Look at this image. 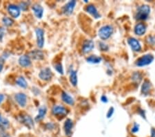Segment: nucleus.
<instances>
[{
    "mask_svg": "<svg viewBox=\"0 0 155 137\" xmlns=\"http://www.w3.org/2000/svg\"><path fill=\"white\" fill-rule=\"evenodd\" d=\"M150 13V7L148 5H141L137 8L135 17L138 20H145L149 16Z\"/></svg>",
    "mask_w": 155,
    "mask_h": 137,
    "instance_id": "f257e3e1",
    "label": "nucleus"
},
{
    "mask_svg": "<svg viewBox=\"0 0 155 137\" xmlns=\"http://www.w3.org/2000/svg\"><path fill=\"white\" fill-rule=\"evenodd\" d=\"M114 31L113 27L110 25H106L101 27L98 32V36L102 40H106L112 36Z\"/></svg>",
    "mask_w": 155,
    "mask_h": 137,
    "instance_id": "f03ea898",
    "label": "nucleus"
},
{
    "mask_svg": "<svg viewBox=\"0 0 155 137\" xmlns=\"http://www.w3.org/2000/svg\"><path fill=\"white\" fill-rule=\"evenodd\" d=\"M154 59L153 55L150 53L145 54V55L142 56L141 57H140L136 61V65L139 67H142L147 66V65H149L151 64V63L153 62V60Z\"/></svg>",
    "mask_w": 155,
    "mask_h": 137,
    "instance_id": "7ed1b4c3",
    "label": "nucleus"
},
{
    "mask_svg": "<svg viewBox=\"0 0 155 137\" xmlns=\"http://www.w3.org/2000/svg\"><path fill=\"white\" fill-rule=\"evenodd\" d=\"M17 119H18V121L20 122L21 123L24 124V125L29 128V129H31V128L34 127L33 120H32V118L29 115L24 114H20L17 117Z\"/></svg>",
    "mask_w": 155,
    "mask_h": 137,
    "instance_id": "20e7f679",
    "label": "nucleus"
},
{
    "mask_svg": "<svg viewBox=\"0 0 155 137\" xmlns=\"http://www.w3.org/2000/svg\"><path fill=\"white\" fill-rule=\"evenodd\" d=\"M52 114L57 116L64 117L66 116L68 114L67 109L62 105H55L52 107Z\"/></svg>",
    "mask_w": 155,
    "mask_h": 137,
    "instance_id": "39448f33",
    "label": "nucleus"
},
{
    "mask_svg": "<svg viewBox=\"0 0 155 137\" xmlns=\"http://www.w3.org/2000/svg\"><path fill=\"white\" fill-rule=\"evenodd\" d=\"M37 36V44L39 48H42L44 45V31L40 28H37L35 29Z\"/></svg>",
    "mask_w": 155,
    "mask_h": 137,
    "instance_id": "423d86ee",
    "label": "nucleus"
},
{
    "mask_svg": "<svg viewBox=\"0 0 155 137\" xmlns=\"http://www.w3.org/2000/svg\"><path fill=\"white\" fill-rule=\"evenodd\" d=\"M39 76L41 80H44V81H48L52 77V72L51 69L48 67L41 69L39 73Z\"/></svg>",
    "mask_w": 155,
    "mask_h": 137,
    "instance_id": "0eeeda50",
    "label": "nucleus"
},
{
    "mask_svg": "<svg viewBox=\"0 0 155 137\" xmlns=\"http://www.w3.org/2000/svg\"><path fill=\"white\" fill-rule=\"evenodd\" d=\"M76 4H77L76 1H71L68 2L66 4H65L64 7L62 8L63 13L66 15H71L73 13L74 9H75Z\"/></svg>",
    "mask_w": 155,
    "mask_h": 137,
    "instance_id": "6e6552de",
    "label": "nucleus"
},
{
    "mask_svg": "<svg viewBox=\"0 0 155 137\" xmlns=\"http://www.w3.org/2000/svg\"><path fill=\"white\" fill-rule=\"evenodd\" d=\"M8 12L13 18H17L20 15V8L15 4H10L8 6Z\"/></svg>",
    "mask_w": 155,
    "mask_h": 137,
    "instance_id": "1a4fd4ad",
    "label": "nucleus"
},
{
    "mask_svg": "<svg viewBox=\"0 0 155 137\" xmlns=\"http://www.w3.org/2000/svg\"><path fill=\"white\" fill-rule=\"evenodd\" d=\"M128 43L130 45L132 51L135 52H139L141 50V45L140 42L137 39L130 38L128 39Z\"/></svg>",
    "mask_w": 155,
    "mask_h": 137,
    "instance_id": "9d476101",
    "label": "nucleus"
},
{
    "mask_svg": "<svg viewBox=\"0 0 155 137\" xmlns=\"http://www.w3.org/2000/svg\"><path fill=\"white\" fill-rule=\"evenodd\" d=\"M95 47V43L91 40H86L84 41L82 47V53L84 54L88 53Z\"/></svg>",
    "mask_w": 155,
    "mask_h": 137,
    "instance_id": "9b49d317",
    "label": "nucleus"
},
{
    "mask_svg": "<svg viewBox=\"0 0 155 137\" xmlns=\"http://www.w3.org/2000/svg\"><path fill=\"white\" fill-rule=\"evenodd\" d=\"M15 99L21 107H24L27 103V97L24 93H18L15 94Z\"/></svg>",
    "mask_w": 155,
    "mask_h": 137,
    "instance_id": "f8f14e48",
    "label": "nucleus"
},
{
    "mask_svg": "<svg viewBox=\"0 0 155 137\" xmlns=\"http://www.w3.org/2000/svg\"><path fill=\"white\" fill-rule=\"evenodd\" d=\"M152 90V84L149 80L145 79L144 80L143 83L141 86V93L145 96L149 95L150 91Z\"/></svg>",
    "mask_w": 155,
    "mask_h": 137,
    "instance_id": "ddd939ff",
    "label": "nucleus"
},
{
    "mask_svg": "<svg viewBox=\"0 0 155 137\" xmlns=\"http://www.w3.org/2000/svg\"><path fill=\"white\" fill-rule=\"evenodd\" d=\"M86 10L88 13H90L92 16L95 17V19H99L101 17V15L99 14V13L98 12L97 8H96L93 4H90V5H88L86 7Z\"/></svg>",
    "mask_w": 155,
    "mask_h": 137,
    "instance_id": "4468645a",
    "label": "nucleus"
},
{
    "mask_svg": "<svg viewBox=\"0 0 155 137\" xmlns=\"http://www.w3.org/2000/svg\"><path fill=\"white\" fill-rule=\"evenodd\" d=\"M19 64L22 67H28L31 65V60L29 56L24 55L19 59Z\"/></svg>",
    "mask_w": 155,
    "mask_h": 137,
    "instance_id": "2eb2a0df",
    "label": "nucleus"
},
{
    "mask_svg": "<svg viewBox=\"0 0 155 137\" xmlns=\"http://www.w3.org/2000/svg\"><path fill=\"white\" fill-rule=\"evenodd\" d=\"M32 9L35 15L38 19H41V17H43V8L41 5H39V4H34V5L32 6Z\"/></svg>",
    "mask_w": 155,
    "mask_h": 137,
    "instance_id": "dca6fc26",
    "label": "nucleus"
},
{
    "mask_svg": "<svg viewBox=\"0 0 155 137\" xmlns=\"http://www.w3.org/2000/svg\"><path fill=\"white\" fill-rule=\"evenodd\" d=\"M146 31V26L143 23H138L134 27L135 34L139 36H143Z\"/></svg>",
    "mask_w": 155,
    "mask_h": 137,
    "instance_id": "f3484780",
    "label": "nucleus"
},
{
    "mask_svg": "<svg viewBox=\"0 0 155 137\" xmlns=\"http://www.w3.org/2000/svg\"><path fill=\"white\" fill-rule=\"evenodd\" d=\"M29 57L32 58V59L37 60H41L44 58V54L42 51L39 50H34L32 51L29 54Z\"/></svg>",
    "mask_w": 155,
    "mask_h": 137,
    "instance_id": "a211bd4d",
    "label": "nucleus"
},
{
    "mask_svg": "<svg viewBox=\"0 0 155 137\" xmlns=\"http://www.w3.org/2000/svg\"><path fill=\"white\" fill-rule=\"evenodd\" d=\"M10 126V122L7 118L0 114V131L4 132Z\"/></svg>",
    "mask_w": 155,
    "mask_h": 137,
    "instance_id": "6ab92c4d",
    "label": "nucleus"
},
{
    "mask_svg": "<svg viewBox=\"0 0 155 137\" xmlns=\"http://www.w3.org/2000/svg\"><path fill=\"white\" fill-rule=\"evenodd\" d=\"M73 128V121H72L71 119L68 118L67 120L65 121V123H64V131L67 136L71 135Z\"/></svg>",
    "mask_w": 155,
    "mask_h": 137,
    "instance_id": "aec40b11",
    "label": "nucleus"
},
{
    "mask_svg": "<svg viewBox=\"0 0 155 137\" xmlns=\"http://www.w3.org/2000/svg\"><path fill=\"white\" fill-rule=\"evenodd\" d=\"M62 101H64L65 103L68 104V105H73L74 104H75V101H74L73 98L68 93L65 92V91H63L62 92Z\"/></svg>",
    "mask_w": 155,
    "mask_h": 137,
    "instance_id": "412c9836",
    "label": "nucleus"
},
{
    "mask_svg": "<svg viewBox=\"0 0 155 137\" xmlns=\"http://www.w3.org/2000/svg\"><path fill=\"white\" fill-rule=\"evenodd\" d=\"M46 112H47V109L45 106H43V107H39V111H38V114L37 115L35 118V121H40L42 120V119L44 118L46 114Z\"/></svg>",
    "mask_w": 155,
    "mask_h": 137,
    "instance_id": "4be33fe9",
    "label": "nucleus"
},
{
    "mask_svg": "<svg viewBox=\"0 0 155 137\" xmlns=\"http://www.w3.org/2000/svg\"><path fill=\"white\" fill-rule=\"evenodd\" d=\"M70 81L73 86H77V71L72 69L70 72Z\"/></svg>",
    "mask_w": 155,
    "mask_h": 137,
    "instance_id": "5701e85b",
    "label": "nucleus"
},
{
    "mask_svg": "<svg viewBox=\"0 0 155 137\" xmlns=\"http://www.w3.org/2000/svg\"><path fill=\"white\" fill-rule=\"evenodd\" d=\"M87 62L91 64H98V63L101 62L102 58L99 56H90L88 58H87Z\"/></svg>",
    "mask_w": 155,
    "mask_h": 137,
    "instance_id": "b1692460",
    "label": "nucleus"
},
{
    "mask_svg": "<svg viewBox=\"0 0 155 137\" xmlns=\"http://www.w3.org/2000/svg\"><path fill=\"white\" fill-rule=\"evenodd\" d=\"M16 84L21 88H26L28 86V83L26 79L24 77H19L16 80Z\"/></svg>",
    "mask_w": 155,
    "mask_h": 137,
    "instance_id": "393cba45",
    "label": "nucleus"
},
{
    "mask_svg": "<svg viewBox=\"0 0 155 137\" xmlns=\"http://www.w3.org/2000/svg\"><path fill=\"white\" fill-rule=\"evenodd\" d=\"M142 75H141V73H140V72H134L132 76V81L137 84L139 83L142 80Z\"/></svg>",
    "mask_w": 155,
    "mask_h": 137,
    "instance_id": "a878e982",
    "label": "nucleus"
},
{
    "mask_svg": "<svg viewBox=\"0 0 155 137\" xmlns=\"http://www.w3.org/2000/svg\"><path fill=\"white\" fill-rule=\"evenodd\" d=\"M2 22L6 27H10L14 23V21L12 18H10L9 17H4L3 19H2Z\"/></svg>",
    "mask_w": 155,
    "mask_h": 137,
    "instance_id": "bb28decb",
    "label": "nucleus"
},
{
    "mask_svg": "<svg viewBox=\"0 0 155 137\" xmlns=\"http://www.w3.org/2000/svg\"><path fill=\"white\" fill-rule=\"evenodd\" d=\"M54 69H56V71H57L59 73L63 75L64 74V68H63L62 64L61 63H57L54 65Z\"/></svg>",
    "mask_w": 155,
    "mask_h": 137,
    "instance_id": "cd10ccee",
    "label": "nucleus"
},
{
    "mask_svg": "<svg viewBox=\"0 0 155 137\" xmlns=\"http://www.w3.org/2000/svg\"><path fill=\"white\" fill-rule=\"evenodd\" d=\"M99 47L100 48V49H101V51H108V49H109L108 46L107 45V44H104V42H99Z\"/></svg>",
    "mask_w": 155,
    "mask_h": 137,
    "instance_id": "c85d7f7f",
    "label": "nucleus"
},
{
    "mask_svg": "<svg viewBox=\"0 0 155 137\" xmlns=\"http://www.w3.org/2000/svg\"><path fill=\"white\" fill-rule=\"evenodd\" d=\"M139 125L136 123H134V125H133V127H132V130H131V132H132V133H137V132H139Z\"/></svg>",
    "mask_w": 155,
    "mask_h": 137,
    "instance_id": "c756f323",
    "label": "nucleus"
},
{
    "mask_svg": "<svg viewBox=\"0 0 155 137\" xmlns=\"http://www.w3.org/2000/svg\"><path fill=\"white\" fill-rule=\"evenodd\" d=\"M148 42L150 44H155V37L154 36H149L148 38Z\"/></svg>",
    "mask_w": 155,
    "mask_h": 137,
    "instance_id": "7c9ffc66",
    "label": "nucleus"
},
{
    "mask_svg": "<svg viewBox=\"0 0 155 137\" xmlns=\"http://www.w3.org/2000/svg\"><path fill=\"white\" fill-rule=\"evenodd\" d=\"M28 4L26 2H22V3L20 4V8L21 9H22V10H26L28 8Z\"/></svg>",
    "mask_w": 155,
    "mask_h": 137,
    "instance_id": "2f4dec72",
    "label": "nucleus"
},
{
    "mask_svg": "<svg viewBox=\"0 0 155 137\" xmlns=\"http://www.w3.org/2000/svg\"><path fill=\"white\" fill-rule=\"evenodd\" d=\"M114 111H115V110H114V108H113V107H110V109H109V110H108V114H107V118H110V117L112 116L113 113H114Z\"/></svg>",
    "mask_w": 155,
    "mask_h": 137,
    "instance_id": "473e14b6",
    "label": "nucleus"
},
{
    "mask_svg": "<svg viewBox=\"0 0 155 137\" xmlns=\"http://www.w3.org/2000/svg\"><path fill=\"white\" fill-rule=\"evenodd\" d=\"M4 35H5V29H4V28L0 27V41L2 40Z\"/></svg>",
    "mask_w": 155,
    "mask_h": 137,
    "instance_id": "72a5a7b5",
    "label": "nucleus"
},
{
    "mask_svg": "<svg viewBox=\"0 0 155 137\" xmlns=\"http://www.w3.org/2000/svg\"><path fill=\"white\" fill-rule=\"evenodd\" d=\"M4 60H4L3 58L0 57V72H1V71L3 70Z\"/></svg>",
    "mask_w": 155,
    "mask_h": 137,
    "instance_id": "f704fd0d",
    "label": "nucleus"
},
{
    "mask_svg": "<svg viewBox=\"0 0 155 137\" xmlns=\"http://www.w3.org/2000/svg\"><path fill=\"white\" fill-rule=\"evenodd\" d=\"M139 114H140L141 116L143 117V118H145V111L143 110H141V109H139Z\"/></svg>",
    "mask_w": 155,
    "mask_h": 137,
    "instance_id": "c9c22d12",
    "label": "nucleus"
},
{
    "mask_svg": "<svg viewBox=\"0 0 155 137\" xmlns=\"http://www.w3.org/2000/svg\"><path fill=\"white\" fill-rule=\"evenodd\" d=\"M54 124L49 123L46 125V128L48 130H52V129H54Z\"/></svg>",
    "mask_w": 155,
    "mask_h": 137,
    "instance_id": "e433bc0d",
    "label": "nucleus"
},
{
    "mask_svg": "<svg viewBox=\"0 0 155 137\" xmlns=\"http://www.w3.org/2000/svg\"><path fill=\"white\" fill-rule=\"evenodd\" d=\"M101 101L103 102V103H108V98L106 96H102L101 98Z\"/></svg>",
    "mask_w": 155,
    "mask_h": 137,
    "instance_id": "4c0bfd02",
    "label": "nucleus"
},
{
    "mask_svg": "<svg viewBox=\"0 0 155 137\" xmlns=\"http://www.w3.org/2000/svg\"><path fill=\"white\" fill-rule=\"evenodd\" d=\"M151 137H155V128L151 129Z\"/></svg>",
    "mask_w": 155,
    "mask_h": 137,
    "instance_id": "58836bf2",
    "label": "nucleus"
},
{
    "mask_svg": "<svg viewBox=\"0 0 155 137\" xmlns=\"http://www.w3.org/2000/svg\"><path fill=\"white\" fill-rule=\"evenodd\" d=\"M1 137H11L10 135H8V134L6 133H4V132H1Z\"/></svg>",
    "mask_w": 155,
    "mask_h": 137,
    "instance_id": "ea45409f",
    "label": "nucleus"
},
{
    "mask_svg": "<svg viewBox=\"0 0 155 137\" xmlns=\"http://www.w3.org/2000/svg\"><path fill=\"white\" fill-rule=\"evenodd\" d=\"M4 99V96L3 94H0V105H1V103L3 102Z\"/></svg>",
    "mask_w": 155,
    "mask_h": 137,
    "instance_id": "a19ab883",
    "label": "nucleus"
}]
</instances>
